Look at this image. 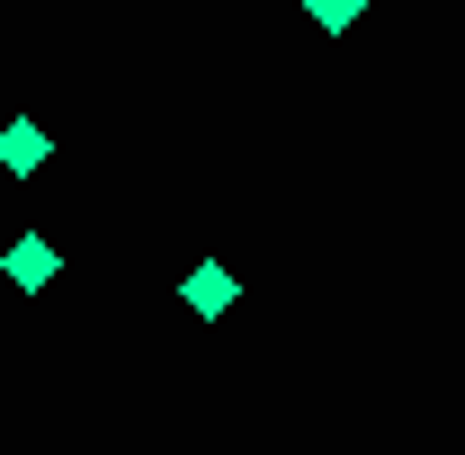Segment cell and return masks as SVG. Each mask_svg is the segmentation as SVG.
<instances>
[{"mask_svg":"<svg viewBox=\"0 0 465 455\" xmlns=\"http://www.w3.org/2000/svg\"><path fill=\"white\" fill-rule=\"evenodd\" d=\"M0 170H45V125H0Z\"/></svg>","mask_w":465,"mask_h":455,"instance_id":"obj_1","label":"cell"},{"mask_svg":"<svg viewBox=\"0 0 465 455\" xmlns=\"http://www.w3.org/2000/svg\"><path fill=\"white\" fill-rule=\"evenodd\" d=\"M224 304H232V268H215V259H206V268L188 277V313H206V322H215Z\"/></svg>","mask_w":465,"mask_h":455,"instance_id":"obj_2","label":"cell"},{"mask_svg":"<svg viewBox=\"0 0 465 455\" xmlns=\"http://www.w3.org/2000/svg\"><path fill=\"white\" fill-rule=\"evenodd\" d=\"M0 268H9V277H18V286H54V268H63V259H54V250H45V241H18V250H9Z\"/></svg>","mask_w":465,"mask_h":455,"instance_id":"obj_3","label":"cell"},{"mask_svg":"<svg viewBox=\"0 0 465 455\" xmlns=\"http://www.w3.org/2000/svg\"><path fill=\"white\" fill-rule=\"evenodd\" d=\"M304 9H313V27H322V36H349L367 0H304Z\"/></svg>","mask_w":465,"mask_h":455,"instance_id":"obj_4","label":"cell"}]
</instances>
